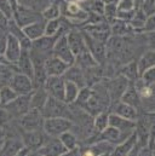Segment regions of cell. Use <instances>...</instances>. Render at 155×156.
Segmentation results:
<instances>
[{"label": "cell", "instance_id": "6", "mask_svg": "<svg viewBox=\"0 0 155 156\" xmlns=\"http://www.w3.org/2000/svg\"><path fill=\"white\" fill-rule=\"evenodd\" d=\"M82 37H84V41L86 45L87 51L92 55V57L96 59V62L99 66H104L106 61H107V47L104 42H101L98 40L93 39L92 37H90L87 33L80 30Z\"/></svg>", "mask_w": 155, "mask_h": 156}, {"label": "cell", "instance_id": "16", "mask_svg": "<svg viewBox=\"0 0 155 156\" xmlns=\"http://www.w3.org/2000/svg\"><path fill=\"white\" fill-rule=\"evenodd\" d=\"M68 64L63 62L62 59L55 57V56H49L47 59L45 61V72L47 76H63L64 72L68 69Z\"/></svg>", "mask_w": 155, "mask_h": 156}, {"label": "cell", "instance_id": "30", "mask_svg": "<svg viewBox=\"0 0 155 156\" xmlns=\"http://www.w3.org/2000/svg\"><path fill=\"white\" fill-rule=\"evenodd\" d=\"M92 125H93V131L95 133H99L104 128L109 126V112L104 110L98 114H96L92 117Z\"/></svg>", "mask_w": 155, "mask_h": 156}, {"label": "cell", "instance_id": "47", "mask_svg": "<svg viewBox=\"0 0 155 156\" xmlns=\"http://www.w3.org/2000/svg\"><path fill=\"white\" fill-rule=\"evenodd\" d=\"M141 149H142V147L137 143V144H136V145H135V147H133V148H132V149H131V150H130V151H128L125 156H139Z\"/></svg>", "mask_w": 155, "mask_h": 156}, {"label": "cell", "instance_id": "48", "mask_svg": "<svg viewBox=\"0 0 155 156\" xmlns=\"http://www.w3.org/2000/svg\"><path fill=\"white\" fill-rule=\"evenodd\" d=\"M31 153H32V151H31L27 147L23 145V147H21V148L17 150V153H16L13 156H29L31 155Z\"/></svg>", "mask_w": 155, "mask_h": 156}, {"label": "cell", "instance_id": "43", "mask_svg": "<svg viewBox=\"0 0 155 156\" xmlns=\"http://www.w3.org/2000/svg\"><path fill=\"white\" fill-rule=\"evenodd\" d=\"M0 11L9 18V20H12V16H13V10L9 2V0H0Z\"/></svg>", "mask_w": 155, "mask_h": 156}, {"label": "cell", "instance_id": "24", "mask_svg": "<svg viewBox=\"0 0 155 156\" xmlns=\"http://www.w3.org/2000/svg\"><path fill=\"white\" fill-rule=\"evenodd\" d=\"M155 67V51L154 48L147 50L137 61V68H138V74L141 76L142 73H144L147 69Z\"/></svg>", "mask_w": 155, "mask_h": 156}, {"label": "cell", "instance_id": "45", "mask_svg": "<svg viewBox=\"0 0 155 156\" xmlns=\"http://www.w3.org/2000/svg\"><path fill=\"white\" fill-rule=\"evenodd\" d=\"M135 11H136V9L128 10V11H117L116 12V18H119V20L126 22V23H130V21L132 20V17L135 15Z\"/></svg>", "mask_w": 155, "mask_h": 156}, {"label": "cell", "instance_id": "35", "mask_svg": "<svg viewBox=\"0 0 155 156\" xmlns=\"http://www.w3.org/2000/svg\"><path fill=\"white\" fill-rule=\"evenodd\" d=\"M64 22V17H58L55 20H49L45 23V35H55L62 28Z\"/></svg>", "mask_w": 155, "mask_h": 156}, {"label": "cell", "instance_id": "31", "mask_svg": "<svg viewBox=\"0 0 155 156\" xmlns=\"http://www.w3.org/2000/svg\"><path fill=\"white\" fill-rule=\"evenodd\" d=\"M58 139L61 140V143L63 144V147L67 149V150H72V149H75L78 147H80V140L78 138V136L70 129V131H67L64 133H62Z\"/></svg>", "mask_w": 155, "mask_h": 156}, {"label": "cell", "instance_id": "5", "mask_svg": "<svg viewBox=\"0 0 155 156\" xmlns=\"http://www.w3.org/2000/svg\"><path fill=\"white\" fill-rule=\"evenodd\" d=\"M102 82L104 83V87H106V90L108 92L110 102L119 101L120 97L122 96V93L126 91V88L131 83L127 79L124 78L120 74H117L116 76H113V78H103L102 79Z\"/></svg>", "mask_w": 155, "mask_h": 156}, {"label": "cell", "instance_id": "25", "mask_svg": "<svg viewBox=\"0 0 155 156\" xmlns=\"http://www.w3.org/2000/svg\"><path fill=\"white\" fill-rule=\"evenodd\" d=\"M119 74L122 75L124 78H126L130 82H135L137 79L139 78L138 68H137V61L131 59V61L126 62V63L119 69Z\"/></svg>", "mask_w": 155, "mask_h": 156}, {"label": "cell", "instance_id": "4", "mask_svg": "<svg viewBox=\"0 0 155 156\" xmlns=\"http://www.w3.org/2000/svg\"><path fill=\"white\" fill-rule=\"evenodd\" d=\"M12 20L16 22V24L21 28L31 24V23H34V22H38L44 20L42 16H41V12H39L34 9H31V7H27L22 4H18L17 7L13 10V16H12Z\"/></svg>", "mask_w": 155, "mask_h": 156}, {"label": "cell", "instance_id": "3", "mask_svg": "<svg viewBox=\"0 0 155 156\" xmlns=\"http://www.w3.org/2000/svg\"><path fill=\"white\" fill-rule=\"evenodd\" d=\"M16 121L17 126L20 127L18 131H40L42 129L44 116L38 109H29L24 115H22Z\"/></svg>", "mask_w": 155, "mask_h": 156}, {"label": "cell", "instance_id": "10", "mask_svg": "<svg viewBox=\"0 0 155 156\" xmlns=\"http://www.w3.org/2000/svg\"><path fill=\"white\" fill-rule=\"evenodd\" d=\"M9 86L18 94V96H22V94H29L33 92L34 87H33V82H32V79L24 74H21L18 72H15L11 81L9 83Z\"/></svg>", "mask_w": 155, "mask_h": 156}, {"label": "cell", "instance_id": "28", "mask_svg": "<svg viewBox=\"0 0 155 156\" xmlns=\"http://www.w3.org/2000/svg\"><path fill=\"white\" fill-rule=\"evenodd\" d=\"M21 147H23L21 139H17L13 137H10V138L6 137V140L0 149V156H13Z\"/></svg>", "mask_w": 155, "mask_h": 156}, {"label": "cell", "instance_id": "55", "mask_svg": "<svg viewBox=\"0 0 155 156\" xmlns=\"http://www.w3.org/2000/svg\"><path fill=\"white\" fill-rule=\"evenodd\" d=\"M148 156H154V153H149V154H148Z\"/></svg>", "mask_w": 155, "mask_h": 156}, {"label": "cell", "instance_id": "36", "mask_svg": "<svg viewBox=\"0 0 155 156\" xmlns=\"http://www.w3.org/2000/svg\"><path fill=\"white\" fill-rule=\"evenodd\" d=\"M147 20V16L142 12L141 9H136L135 15L132 17V20L130 21V27L133 29V32H141V29L143 28V24Z\"/></svg>", "mask_w": 155, "mask_h": 156}, {"label": "cell", "instance_id": "8", "mask_svg": "<svg viewBox=\"0 0 155 156\" xmlns=\"http://www.w3.org/2000/svg\"><path fill=\"white\" fill-rule=\"evenodd\" d=\"M21 134V140L24 147H27L31 151H37L39 148L45 143L47 136L42 129L40 131H18Z\"/></svg>", "mask_w": 155, "mask_h": 156}, {"label": "cell", "instance_id": "52", "mask_svg": "<svg viewBox=\"0 0 155 156\" xmlns=\"http://www.w3.org/2000/svg\"><path fill=\"white\" fill-rule=\"evenodd\" d=\"M104 5H107V4H116L117 2V0H101Z\"/></svg>", "mask_w": 155, "mask_h": 156}, {"label": "cell", "instance_id": "17", "mask_svg": "<svg viewBox=\"0 0 155 156\" xmlns=\"http://www.w3.org/2000/svg\"><path fill=\"white\" fill-rule=\"evenodd\" d=\"M109 126L114 127L117 131L125 134H131L135 131L136 127V121L122 117L120 115H116L113 113H109Z\"/></svg>", "mask_w": 155, "mask_h": 156}, {"label": "cell", "instance_id": "18", "mask_svg": "<svg viewBox=\"0 0 155 156\" xmlns=\"http://www.w3.org/2000/svg\"><path fill=\"white\" fill-rule=\"evenodd\" d=\"M66 35H67V41H68V45L70 47V51L74 55V58H75V56L80 55L81 52H84L86 50L84 37H82L80 30L72 28Z\"/></svg>", "mask_w": 155, "mask_h": 156}, {"label": "cell", "instance_id": "11", "mask_svg": "<svg viewBox=\"0 0 155 156\" xmlns=\"http://www.w3.org/2000/svg\"><path fill=\"white\" fill-rule=\"evenodd\" d=\"M66 34L59 37V39L56 41V44H55V46L52 48V56L62 59L68 66H72V64H74V55L70 51V47L68 45L67 35Z\"/></svg>", "mask_w": 155, "mask_h": 156}, {"label": "cell", "instance_id": "34", "mask_svg": "<svg viewBox=\"0 0 155 156\" xmlns=\"http://www.w3.org/2000/svg\"><path fill=\"white\" fill-rule=\"evenodd\" d=\"M15 72H17L15 66L0 63V88L4 86H9Z\"/></svg>", "mask_w": 155, "mask_h": 156}, {"label": "cell", "instance_id": "27", "mask_svg": "<svg viewBox=\"0 0 155 156\" xmlns=\"http://www.w3.org/2000/svg\"><path fill=\"white\" fill-rule=\"evenodd\" d=\"M47 97L49 94L46 93L44 87L33 90V92L31 93V109H38L41 112L47 101Z\"/></svg>", "mask_w": 155, "mask_h": 156}, {"label": "cell", "instance_id": "40", "mask_svg": "<svg viewBox=\"0 0 155 156\" xmlns=\"http://www.w3.org/2000/svg\"><path fill=\"white\" fill-rule=\"evenodd\" d=\"M138 9H141L147 17L153 16L155 15V0H143Z\"/></svg>", "mask_w": 155, "mask_h": 156}, {"label": "cell", "instance_id": "14", "mask_svg": "<svg viewBox=\"0 0 155 156\" xmlns=\"http://www.w3.org/2000/svg\"><path fill=\"white\" fill-rule=\"evenodd\" d=\"M67 149L63 147L58 137H47L45 143L37 150L42 156H61Z\"/></svg>", "mask_w": 155, "mask_h": 156}, {"label": "cell", "instance_id": "19", "mask_svg": "<svg viewBox=\"0 0 155 156\" xmlns=\"http://www.w3.org/2000/svg\"><path fill=\"white\" fill-rule=\"evenodd\" d=\"M16 70L21 74H24L27 76L32 79L33 76V63L31 59V55H29V50H22L17 62L15 63Z\"/></svg>", "mask_w": 155, "mask_h": 156}, {"label": "cell", "instance_id": "44", "mask_svg": "<svg viewBox=\"0 0 155 156\" xmlns=\"http://www.w3.org/2000/svg\"><path fill=\"white\" fill-rule=\"evenodd\" d=\"M155 30V15L153 16H149L147 17L144 24H143V28L141 29V32H144V33H154Z\"/></svg>", "mask_w": 155, "mask_h": 156}, {"label": "cell", "instance_id": "12", "mask_svg": "<svg viewBox=\"0 0 155 156\" xmlns=\"http://www.w3.org/2000/svg\"><path fill=\"white\" fill-rule=\"evenodd\" d=\"M21 52H22V47H21L20 41L13 35L7 33L6 34V41H5V48H4V52H2V56L6 59V62L15 66V63L17 62Z\"/></svg>", "mask_w": 155, "mask_h": 156}, {"label": "cell", "instance_id": "2", "mask_svg": "<svg viewBox=\"0 0 155 156\" xmlns=\"http://www.w3.org/2000/svg\"><path fill=\"white\" fill-rule=\"evenodd\" d=\"M73 129V121L66 117L44 119L42 131L47 137H59L62 133Z\"/></svg>", "mask_w": 155, "mask_h": 156}, {"label": "cell", "instance_id": "26", "mask_svg": "<svg viewBox=\"0 0 155 156\" xmlns=\"http://www.w3.org/2000/svg\"><path fill=\"white\" fill-rule=\"evenodd\" d=\"M109 28H110V34L114 37H126L130 33L133 32V29L130 27L128 23L115 18L109 23Z\"/></svg>", "mask_w": 155, "mask_h": 156}, {"label": "cell", "instance_id": "21", "mask_svg": "<svg viewBox=\"0 0 155 156\" xmlns=\"http://www.w3.org/2000/svg\"><path fill=\"white\" fill-rule=\"evenodd\" d=\"M119 101H121V102H124V103H126V104L136 108L138 110V113L141 112V98H139V94H138V92L135 88V86H133L132 82L128 85V87L122 93V96L120 97Z\"/></svg>", "mask_w": 155, "mask_h": 156}, {"label": "cell", "instance_id": "32", "mask_svg": "<svg viewBox=\"0 0 155 156\" xmlns=\"http://www.w3.org/2000/svg\"><path fill=\"white\" fill-rule=\"evenodd\" d=\"M41 16L45 21L49 20H55L61 17V1L59 0H53L50 5L45 7V10L41 12Z\"/></svg>", "mask_w": 155, "mask_h": 156}, {"label": "cell", "instance_id": "41", "mask_svg": "<svg viewBox=\"0 0 155 156\" xmlns=\"http://www.w3.org/2000/svg\"><path fill=\"white\" fill-rule=\"evenodd\" d=\"M137 9L136 0H117L116 2V10L117 11H128Z\"/></svg>", "mask_w": 155, "mask_h": 156}, {"label": "cell", "instance_id": "39", "mask_svg": "<svg viewBox=\"0 0 155 156\" xmlns=\"http://www.w3.org/2000/svg\"><path fill=\"white\" fill-rule=\"evenodd\" d=\"M12 121H15V119L10 115V113L5 109V107L0 105V127L5 129L12 123Z\"/></svg>", "mask_w": 155, "mask_h": 156}, {"label": "cell", "instance_id": "22", "mask_svg": "<svg viewBox=\"0 0 155 156\" xmlns=\"http://www.w3.org/2000/svg\"><path fill=\"white\" fill-rule=\"evenodd\" d=\"M45 23H46V21L41 20V21L31 23V24L23 27L22 30L28 39L33 41V40H37L41 38L42 35H45Z\"/></svg>", "mask_w": 155, "mask_h": 156}, {"label": "cell", "instance_id": "50", "mask_svg": "<svg viewBox=\"0 0 155 156\" xmlns=\"http://www.w3.org/2000/svg\"><path fill=\"white\" fill-rule=\"evenodd\" d=\"M5 140H6V131H5L2 127H0V149H1V147L4 145Z\"/></svg>", "mask_w": 155, "mask_h": 156}, {"label": "cell", "instance_id": "51", "mask_svg": "<svg viewBox=\"0 0 155 156\" xmlns=\"http://www.w3.org/2000/svg\"><path fill=\"white\" fill-rule=\"evenodd\" d=\"M149 153H150V151H149L147 148H142V149H141V153H139V156H148Z\"/></svg>", "mask_w": 155, "mask_h": 156}, {"label": "cell", "instance_id": "53", "mask_svg": "<svg viewBox=\"0 0 155 156\" xmlns=\"http://www.w3.org/2000/svg\"><path fill=\"white\" fill-rule=\"evenodd\" d=\"M97 156H112V153H104V154H99Z\"/></svg>", "mask_w": 155, "mask_h": 156}, {"label": "cell", "instance_id": "49", "mask_svg": "<svg viewBox=\"0 0 155 156\" xmlns=\"http://www.w3.org/2000/svg\"><path fill=\"white\" fill-rule=\"evenodd\" d=\"M61 156H80V147L72 150H66Z\"/></svg>", "mask_w": 155, "mask_h": 156}, {"label": "cell", "instance_id": "13", "mask_svg": "<svg viewBox=\"0 0 155 156\" xmlns=\"http://www.w3.org/2000/svg\"><path fill=\"white\" fill-rule=\"evenodd\" d=\"M44 90L50 97L63 101L64 96V79L63 76H47L44 83Z\"/></svg>", "mask_w": 155, "mask_h": 156}, {"label": "cell", "instance_id": "23", "mask_svg": "<svg viewBox=\"0 0 155 156\" xmlns=\"http://www.w3.org/2000/svg\"><path fill=\"white\" fill-rule=\"evenodd\" d=\"M137 144V136L135 133V131L121 143H119L115 145L112 150V156H125L135 145Z\"/></svg>", "mask_w": 155, "mask_h": 156}, {"label": "cell", "instance_id": "7", "mask_svg": "<svg viewBox=\"0 0 155 156\" xmlns=\"http://www.w3.org/2000/svg\"><path fill=\"white\" fill-rule=\"evenodd\" d=\"M2 107H5V109L10 113V115L15 120H17L31 109V93L17 96L12 102Z\"/></svg>", "mask_w": 155, "mask_h": 156}, {"label": "cell", "instance_id": "20", "mask_svg": "<svg viewBox=\"0 0 155 156\" xmlns=\"http://www.w3.org/2000/svg\"><path fill=\"white\" fill-rule=\"evenodd\" d=\"M63 79L67 80V81L74 82L80 88L87 86L86 85V79H85L84 70L81 68H79L78 66H75V64H72V66L68 67V69L63 74Z\"/></svg>", "mask_w": 155, "mask_h": 156}, {"label": "cell", "instance_id": "15", "mask_svg": "<svg viewBox=\"0 0 155 156\" xmlns=\"http://www.w3.org/2000/svg\"><path fill=\"white\" fill-rule=\"evenodd\" d=\"M108 112L109 113H113L116 115H120L122 117H126V119H130V120H133L136 121L137 117H138V110L121 101H113L110 102L109 107H108Z\"/></svg>", "mask_w": 155, "mask_h": 156}, {"label": "cell", "instance_id": "1", "mask_svg": "<svg viewBox=\"0 0 155 156\" xmlns=\"http://www.w3.org/2000/svg\"><path fill=\"white\" fill-rule=\"evenodd\" d=\"M41 114L44 119L47 117H66V119H72V110L70 105L64 103L63 101L56 99L53 97H47V101L41 110Z\"/></svg>", "mask_w": 155, "mask_h": 156}, {"label": "cell", "instance_id": "33", "mask_svg": "<svg viewBox=\"0 0 155 156\" xmlns=\"http://www.w3.org/2000/svg\"><path fill=\"white\" fill-rule=\"evenodd\" d=\"M80 87L77 86L74 82L64 80V96H63V102L67 104H73L77 99V96L79 93Z\"/></svg>", "mask_w": 155, "mask_h": 156}, {"label": "cell", "instance_id": "54", "mask_svg": "<svg viewBox=\"0 0 155 156\" xmlns=\"http://www.w3.org/2000/svg\"><path fill=\"white\" fill-rule=\"evenodd\" d=\"M34 153H35V154H34L33 156H42L41 154H39V153H37V151H34Z\"/></svg>", "mask_w": 155, "mask_h": 156}, {"label": "cell", "instance_id": "29", "mask_svg": "<svg viewBox=\"0 0 155 156\" xmlns=\"http://www.w3.org/2000/svg\"><path fill=\"white\" fill-rule=\"evenodd\" d=\"M74 64L78 66L79 68H81L82 70L98 66V63H97L96 59L92 57V55L87 51V48H86L84 52H81L80 55L75 56V58H74Z\"/></svg>", "mask_w": 155, "mask_h": 156}, {"label": "cell", "instance_id": "37", "mask_svg": "<svg viewBox=\"0 0 155 156\" xmlns=\"http://www.w3.org/2000/svg\"><path fill=\"white\" fill-rule=\"evenodd\" d=\"M18 94L10 87V86H4L0 88V105H6L10 102H12Z\"/></svg>", "mask_w": 155, "mask_h": 156}, {"label": "cell", "instance_id": "42", "mask_svg": "<svg viewBox=\"0 0 155 156\" xmlns=\"http://www.w3.org/2000/svg\"><path fill=\"white\" fill-rule=\"evenodd\" d=\"M141 80L143 82H146L147 85H154L155 83V67H152L149 69H147L144 73L141 74Z\"/></svg>", "mask_w": 155, "mask_h": 156}, {"label": "cell", "instance_id": "38", "mask_svg": "<svg viewBox=\"0 0 155 156\" xmlns=\"http://www.w3.org/2000/svg\"><path fill=\"white\" fill-rule=\"evenodd\" d=\"M91 94H92V88H91L90 86L81 87V88L79 90V93H78V96H77V99H75V102H74L73 104L78 105L79 108H82V105L88 101V98L91 97Z\"/></svg>", "mask_w": 155, "mask_h": 156}, {"label": "cell", "instance_id": "9", "mask_svg": "<svg viewBox=\"0 0 155 156\" xmlns=\"http://www.w3.org/2000/svg\"><path fill=\"white\" fill-rule=\"evenodd\" d=\"M81 30L87 33L93 39L98 40L101 42H104V44L112 37L109 23L107 21L99 22V23H95V24H85V26H82Z\"/></svg>", "mask_w": 155, "mask_h": 156}, {"label": "cell", "instance_id": "46", "mask_svg": "<svg viewBox=\"0 0 155 156\" xmlns=\"http://www.w3.org/2000/svg\"><path fill=\"white\" fill-rule=\"evenodd\" d=\"M9 18L0 11V30L1 32H6L7 30V24H9ZM7 33V32H6Z\"/></svg>", "mask_w": 155, "mask_h": 156}]
</instances>
